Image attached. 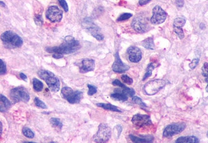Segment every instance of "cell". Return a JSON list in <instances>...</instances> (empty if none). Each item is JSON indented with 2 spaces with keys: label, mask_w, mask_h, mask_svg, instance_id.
Instances as JSON below:
<instances>
[{
  "label": "cell",
  "mask_w": 208,
  "mask_h": 143,
  "mask_svg": "<svg viewBox=\"0 0 208 143\" xmlns=\"http://www.w3.org/2000/svg\"><path fill=\"white\" fill-rule=\"evenodd\" d=\"M80 47H81L80 43L78 40H75V38L71 36H67L60 46L47 47L46 48V51L48 53H58L63 55L76 52L80 49Z\"/></svg>",
  "instance_id": "1"
},
{
  "label": "cell",
  "mask_w": 208,
  "mask_h": 143,
  "mask_svg": "<svg viewBox=\"0 0 208 143\" xmlns=\"http://www.w3.org/2000/svg\"><path fill=\"white\" fill-rule=\"evenodd\" d=\"M1 39L3 44L7 48L15 49L21 47L23 40L21 37L12 31H7L1 35Z\"/></svg>",
  "instance_id": "2"
},
{
  "label": "cell",
  "mask_w": 208,
  "mask_h": 143,
  "mask_svg": "<svg viewBox=\"0 0 208 143\" xmlns=\"http://www.w3.org/2000/svg\"><path fill=\"white\" fill-rule=\"evenodd\" d=\"M38 75L40 78L46 81L51 91L53 92H57L59 91L60 82L53 72L46 70H41L38 72Z\"/></svg>",
  "instance_id": "3"
},
{
  "label": "cell",
  "mask_w": 208,
  "mask_h": 143,
  "mask_svg": "<svg viewBox=\"0 0 208 143\" xmlns=\"http://www.w3.org/2000/svg\"><path fill=\"white\" fill-rule=\"evenodd\" d=\"M166 84L165 81L162 79H154L147 82L143 86V91L147 95H154L162 90Z\"/></svg>",
  "instance_id": "4"
},
{
  "label": "cell",
  "mask_w": 208,
  "mask_h": 143,
  "mask_svg": "<svg viewBox=\"0 0 208 143\" xmlns=\"http://www.w3.org/2000/svg\"><path fill=\"white\" fill-rule=\"evenodd\" d=\"M61 93L63 98L70 104H78L83 98V93L79 91H74L69 87H63L61 90Z\"/></svg>",
  "instance_id": "5"
},
{
  "label": "cell",
  "mask_w": 208,
  "mask_h": 143,
  "mask_svg": "<svg viewBox=\"0 0 208 143\" xmlns=\"http://www.w3.org/2000/svg\"><path fill=\"white\" fill-rule=\"evenodd\" d=\"M111 136V131L108 125L101 124L99 125L98 131L92 137L95 142H106L109 141Z\"/></svg>",
  "instance_id": "6"
},
{
  "label": "cell",
  "mask_w": 208,
  "mask_h": 143,
  "mask_svg": "<svg viewBox=\"0 0 208 143\" xmlns=\"http://www.w3.org/2000/svg\"><path fill=\"white\" fill-rule=\"evenodd\" d=\"M10 97L12 100L15 102H28L30 100L28 91L23 86L16 87L10 91Z\"/></svg>",
  "instance_id": "7"
},
{
  "label": "cell",
  "mask_w": 208,
  "mask_h": 143,
  "mask_svg": "<svg viewBox=\"0 0 208 143\" xmlns=\"http://www.w3.org/2000/svg\"><path fill=\"white\" fill-rule=\"evenodd\" d=\"M186 124L185 123H175L165 127L163 130V137H171L175 135L179 134L185 129Z\"/></svg>",
  "instance_id": "8"
},
{
  "label": "cell",
  "mask_w": 208,
  "mask_h": 143,
  "mask_svg": "<svg viewBox=\"0 0 208 143\" xmlns=\"http://www.w3.org/2000/svg\"><path fill=\"white\" fill-rule=\"evenodd\" d=\"M131 26L138 33H145L150 29L147 18L143 16L136 17L132 21Z\"/></svg>",
  "instance_id": "9"
},
{
  "label": "cell",
  "mask_w": 208,
  "mask_h": 143,
  "mask_svg": "<svg viewBox=\"0 0 208 143\" xmlns=\"http://www.w3.org/2000/svg\"><path fill=\"white\" fill-rule=\"evenodd\" d=\"M167 14L162 8L156 5L153 10V15L151 18V23L153 25H158L165 22Z\"/></svg>",
  "instance_id": "10"
},
{
  "label": "cell",
  "mask_w": 208,
  "mask_h": 143,
  "mask_svg": "<svg viewBox=\"0 0 208 143\" xmlns=\"http://www.w3.org/2000/svg\"><path fill=\"white\" fill-rule=\"evenodd\" d=\"M132 123L136 128L140 129L144 126L152 125V121L150 116L147 114H137L134 115L131 120Z\"/></svg>",
  "instance_id": "11"
},
{
  "label": "cell",
  "mask_w": 208,
  "mask_h": 143,
  "mask_svg": "<svg viewBox=\"0 0 208 143\" xmlns=\"http://www.w3.org/2000/svg\"><path fill=\"white\" fill-rule=\"evenodd\" d=\"M46 16L51 22H60L62 19L63 12L57 6H51L46 11Z\"/></svg>",
  "instance_id": "12"
},
{
  "label": "cell",
  "mask_w": 208,
  "mask_h": 143,
  "mask_svg": "<svg viewBox=\"0 0 208 143\" xmlns=\"http://www.w3.org/2000/svg\"><path fill=\"white\" fill-rule=\"evenodd\" d=\"M85 25H83L84 26H85L86 30L93 36L94 38L97 40L99 41H101L104 39V36L101 33L99 27L96 26L94 22L91 21H87V19H85L84 21Z\"/></svg>",
  "instance_id": "13"
},
{
  "label": "cell",
  "mask_w": 208,
  "mask_h": 143,
  "mask_svg": "<svg viewBox=\"0 0 208 143\" xmlns=\"http://www.w3.org/2000/svg\"><path fill=\"white\" fill-rule=\"evenodd\" d=\"M129 61L132 63H138L142 59V53L140 49L136 46H131L127 50Z\"/></svg>",
  "instance_id": "14"
},
{
  "label": "cell",
  "mask_w": 208,
  "mask_h": 143,
  "mask_svg": "<svg viewBox=\"0 0 208 143\" xmlns=\"http://www.w3.org/2000/svg\"><path fill=\"white\" fill-rule=\"evenodd\" d=\"M112 69L116 73H124L129 69V66L122 61L118 52L115 54V60L112 66Z\"/></svg>",
  "instance_id": "15"
},
{
  "label": "cell",
  "mask_w": 208,
  "mask_h": 143,
  "mask_svg": "<svg viewBox=\"0 0 208 143\" xmlns=\"http://www.w3.org/2000/svg\"><path fill=\"white\" fill-rule=\"evenodd\" d=\"M82 65L80 68V72L82 73L93 71L95 69V61L92 59L86 58L82 60Z\"/></svg>",
  "instance_id": "16"
},
{
  "label": "cell",
  "mask_w": 208,
  "mask_h": 143,
  "mask_svg": "<svg viewBox=\"0 0 208 143\" xmlns=\"http://www.w3.org/2000/svg\"><path fill=\"white\" fill-rule=\"evenodd\" d=\"M110 97L115 100L121 102H125L128 98V95L122 90V88L115 90L114 93L111 94Z\"/></svg>",
  "instance_id": "17"
},
{
  "label": "cell",
  "mask_w": 208,
  "mask_h": 143,
  "mask_svg": "<svg viewBox=\"0 0 208 143\" xmlns=\"http://www.w3.org/2000/svg\"><path fill=\"white\" fill-rule=\"evenodd\" d=\"M130 139L135 143L138 142H151L154 140V137L151 136H140V137H137L133 135H129Z\"/></svg>",
  "instance_id": "18"
},
{
  "label": "cell",
  "mask_w": 208,
  "mask_h": 143,
  "mask_svg": "<svg viewBox=\"0 0 208 143\" xmlns=\"http://www.w3.org/2000/svg\"><path fill=\"white\" fill-rule=\"evenodd\" d=\"M0 99H1V104H0V110L1 113L6 112L11 107V103L8 100V98L3 95H0Z\"/></svg>",
  "instance_id": "19"
},
{
  "label": "cell",
  "mask_w": 208,
  "mask_h": 143,
  "mask_svg": "<svg viewBox=\"0 0 208 143\" xmlns=\"http://www.w3.org/2000/svg\"><path fill=\"white\" fill-rule=\"evenodd\" d=\"M97 106L101 107V108L106 109V110H111L113 111V112H117V113H122V110L120 109L119 107H117V106L112 105L111 104H104V103H99V104H96Z\"/></svg>",
  "instance_id": "20"
},
{
  "label": "cell",
  "mask_w": 208,
  "mask_h": 143,
  "mask_svg": "<svg viewBox=\"0 0 208 143\" xmlns=\"http://www.w3.org/2000/svg\"><path fill=\"white\" fill-rule=\"evenodd\" d=\"M199 140L197 137L195 136H185V137H180L175 142H191V143H197L199 142Z\"/></svg>",
  "instance_id": "21"
},
{
  "label": "cell",
  "mask_w": 208,
  "mask_h": 143,
  "mask_svg": "<svg viewBox=\"0 0 208 143\" xmlns=\"http://www.w3.org/2000/svg\"><path fill=\"white\" fill-rule=\"evenodd\" d=\"M142 44L147 49L154 50L155 48L153 37H149L145 39L143 41H142Z\"/></svg>",
  "instance_id": "22"
},
{
  "label": "cell",
  "mask_w": 208,
  "mask_h": 143,
  "mask_svg": "<svg viewBox=\"0 0 208 143\" xmlns=\"http://www.w3.org/2000/svg\"><path fill=\"white\" fill-rule=\"evenodd\" d=\"M50 122L51 125H53V127L55 129H58V130H61L62 129V123L60 120V119L57 118H52L50 119Z\"/></svg>",
  "instance_id": "23"
},
{
  "label": "cell",
  "mask_w": 208,
  "mask_h": 143,
  "mask_svg": "<svg viewBox=\"0 0 208 143\" xmlns=\"http://www.w3.org/2000/svg\"><path fill=\"white\" fill-rule=\"evenodd\" d=\"M33 86L35 91L39 92V91H41L42 90L44 85L41 81H39L37 79L34 78L33 79Z\"/></svg>",
  "instance_id": "24"
},
{
  "label": "cell",
  "mask_w": 208,
  "mask_h": 143,
  "mask_svg": "<svg viewBox=\"0 0 208 143\" xmlns=\"http://www.w3.org/2000/svg\"><path fill=\"white\" fill-rule=\"evenodd\" d=\"M154 68H155V66H154L153 63H150V64L148 65L147 68V69H146L145 74V75H144V77H143V79H142L143 81L146 80V79H147L148 77H149L150 76H151L152 72L153 71V70L154 69Z\"/></svg>",
  "instance_id": "25"
},
{
  "label": "cell",
  "mask_w": 208,
  "mask_h": 143,
  "mask_svg": "<svg viewBox=\"0 0 208 143\" xmlns=\"http://www.w3.org/2000/svg\"><path fill=\"white\" fill-rule=\"evenodd\" d=\"M132 101H133L135 104L139 105L141 107V108H142V109H145L147 107V105L143 102V100L139 97L133 96V97H132Z\"/></svg>",
  "instance_id": "26"
},
{
  "label": "cell",
  "mask_w": 208,
  "mask_h": 143,
  "mask_svg": "<svg viewBox=\"0 0 208 143\" xmlns=\"http://www.w3.org/2000/svg\"><path fill=\"white\" fill-rule=\"evenodd\" d=\"M22 132H23V134L24 136H26L28 138L33 139L35 136V134H34L33 131H32L30 129L28 128V127H26V126L23 127Z\"/></svg>",
  "instance_id": "27"
},
{
  "label": "cell",
  "mask_w": 208,
  "mask_h": 143,
  "mask_svg": "<svg viewBox=\"0 0 208 143\" xmlns=\"http://www.w3.org/2000/svg\"><path fill=\"white\" fill-rule=\"evenodd\" d=\"M186 23V20L182 17H177L175 19L174 21L173 26L174 27H182Z\"/></svg>",
  "instance_id": "28"
},
{
  "label": "cell",
  "mask_w": 208,
  "mask_h": 143,
  "mask_svg": "<svg viewBox=\"0 0 208 143\" xmlns=\"http://www.w3.org/2000/svg\"><path fill=\"white\" fill-rule=\"evenodd\" d=\"M34 102L35 105H37L38 107H40V108L42 109H47V107L46 105V104L44 102H43L41 100H40V99L37 97H35L34 98Z\"/></svg>",
  "instance_id": "29"
},
{
  "label": "cell",
  "mask_w": 208,
  "mask_h": 143,
  "mask_svg": "<svg viewBox=\"0 0 208 143\" xmlns=\"http://www.w3.org/2000/svg\"><path fill=\"white\" fill-rule=\"evenodd\" d=\"M132 16H133V15L130 13H124L122 15H120L119 17V18L117 19V21L120 22V21H126V20L129 19V18H131Z\"/></svg>",
  "instance_id": "30"
},
{
  "label": "cell",
  "mask_w": 208,
  "mask_h": 143,
  "mask_svg": "<svg viewBox=\"0 0 208 143\" xmlns=\"http://www.w3.org/2000/svg\"><path fill=\"white\" fill-rule=\"evenodd\" d=\"M174 32L178 35V37H179L180 39H183L185 37V34H184L183 30L182 29V27H174Z\"/></svg>",
  "instance_id": "31"
},
{
  "label": "cell",
  "mask_w": 208,
  "mask_h": 143,
  "mask_svg": "<svg viewBox=\"0 0 208 143\" xmlns=\"http://www.w3.org/2000/svg\"><path fill=\"white\" fill-rule=\"evenodd\" d=\"M121 79H122V82L126 83V84H127L128 85H131V84H133V79H131L127 75H122L121 76Z\"/></svg>",
  "instance_id": "32"
},
{
  "label": "cell",
  "mask_w": 208,
  "mask_h": 143,
  "mask_svg": "<svg viewBox=\"0 0 208 143\" xmlns=\"http://www.w3.org/2000/svg\"><path fill=\"white\" fill-rule=\"evenodd\" d=\"M88 88H89V91H88V95L92 96V95H94L95 93H97V87H95L93 85L91 84H88Z\"/></svg>",
  "instance_id": "33"
},
{
  "label": "cell",
  "mask_w": 208,
  "mask_h": 143,
  "mask_svg": "<svg viewBox=\"0 0 208 143\" xmlns=\"http://www.w3.org/2000/svg\"><path fill=\"white\" fill-rule=\"evenodd\" d=\"M34 21L37 26H42L43 24V19L41 15H35L34 17Z\"/></svg>",
  "instance_id": "34"
},
{
  "label": "cell",
  "mask_w": 208,
  "mask_h": 143,
  "mask_svg": "<svg viewBox=\"0 0 208 143\" xmlns=\"http://www.w3.org/2000/svg\"><path fill=\"white\" fill-rule=\"evenodd\" d=\"M202 74L203 75V76H204L206 77H208V63H205L204 64L202 69Z\"/></svg>",
  "instance_id": "35"
},
{
  "label": "cell",
  "mask_w": 208,
  "mask_h": 143,
  "mask_svg": "<svg viewBox=\"0 0 208 143\" xmlns=\"http://www.w3.org/2000/svg\"><path fill=\"white\" fill-rule=\"evenodd\" d=\"M1 66H0V74L1 75H5L7 73V67L2 59H1Z\"/></svg>",
  "instance_id": "36"
},
{
  "label": "cell",
  "mask_w": 208,
  "mask_h": 143,
  "mask_svg": "<svg viewBox=\"0 0 208 143\" xmlns=\"http://www.w3.org/2000/svg\"><path fill=\"white\" fill-rule=\"evenodd\" d=\"M199 62V59L196 58L192 60V61L189 64V66L191 69H194L196 66H197Z\"/></svg>",
  "instance_id": "37"
},
{
  "label": "cell",
  "mask_w": 208,
  "mask_h": 143,
  "mask_svg": "<svg viewBox=\"0 0 208 143\" xmlns=\"http://www.w3.org/2000/svg\"><path fill=\"white\" fill-rule=\"evenodd\" d=\"M58 1L59 3L60 4V5L63 8V10L65 12H68V10H69V7H68V5L65 0H58Z\"/></svg>",
  "instance_id": "38"
},
{
  "label": "cell",
  "mask_w": 208,
  "mask_h": 143,
  "mask_svg": "<svg viewBox=\"0 0 208 143\" xmlns=\"http://www.w3.org/2000/svg\"><path fill=\"white\" fill-rule=\"evenodd\" d=\"M112 84H113V85H114L115 86L120 87V88H124V87L126 86L124 84H122V83L121 81H120L119 80H118V79H116V80L113 81V82H112Z\"/></svg>",
  "instance_id": "39"
},
{
  "label": "cell",
  "mask_w": 208,
  "mask_h": 143,
  "mask_svg": "<svg viewBox=\"0 0 208 143\" xmlns=\"http://www.w3.org/2000/svg\"><path fill=\"white\" fill-rule=\"evenodd\" d=\"M151 1V0H139V5L141 6L145 5L146 4L149 3Z\"/></svg>",
  "instance_id": "40"
},
{
  "label": "cell",
  "mask_w": 208,
  "mask_h": 143,
  "mask_svg": "<svg viewBox=\"0 0 208 143\" xmlns=\"http://www.w3.org/2000/svg\"><path fill=\"white\" fill-rule=\"evenodd\" d=\"M115 129L117 130V132H118V137H119L120 135H121V133L122 130V127L121 125H117L115 126Z\"/></svg>",
  "instance_id": "41"
},
{
  "label": "cell",
  "mask_w": 208,
  "mask_h": 143,
  "mask_svg": "<svg viewBox=\"0 0 208 143\" xmlns=\"http://www.w3.org/2000/svg\"><path fill=\"white\" fill-rule=\"evenodd\" d=\"M53 57L54 58H56V59L62 58L63 57V54H58V53H55V54L53 55Z\"/></svg>",
  "instance_id": "42"
},
{
  "label": "cell",
  "mask_w": 208,
  "mask_h": 143,
  "mask_svg": "<svg viewBox=\"0 0 208 143\" xmlns=\"http://www.w3.org/2000/svg\"><path fill=\"white\" fill-rule=\"evenodd\" d=\"M176 4L178 6H183L184 5V0H177Z\"/></svg>",
  "instance_id": "43"
},
{
  "label": "cell",
  "mask_w": 208,
  "mask_h": 143,
  "mask_svg": "<svg viewBox=\"0 0 208 143\" xmlns=\"http://www.w3.org/2000/svg\"><path fill=\"white\" fill-rule=\"evenodd\" d=\"M20 77H21V78L23 79V80H24L26 82L27 81V76L25 74H24L23 73H21L20 74Z\"/></svg>",
  "instance_id": "44"
},
{
  "label": "cell",
  "mask_w": 208,
  "mask_h": 143,
  "mask_svg": "<svg viewBox=\"0 0 208 143\" xmlns=\"http://www.w3.org/2000/svg\"><path fill=\"white\" fill-rule=\"evenodd\" d=\"M206 82L208 83V77H206ZM206 90L207 92H208V84H207V87H206Z\"/></svg>",
  "instance_id": "45"
},
{
  "label": "cell",
  "mask_w": 208,
  "mask_h": 143,
  "mask_svg": "<svg viewBox=\"0 0 208 143\" xmlns=\"http://www.w3.org/2000/svg\"><path fill=\"white\" fill-rule=\"evenodd\" d=\"M2 133H3V124L1 121V135L2 134Z\"/></svg>",
  "instance_id": "46"
},
{
  "label": "cell",
  "mask_w": 208,
  "mask_h": 143,
  "mask_svg": "<svg viewBox=\"0 0 208 143\" xmlns=\"http://www.w3.org/2000/svg\"><path fill=\"white\" fill-rule=\"evenodd\" d=\"M0 3H1V6H4V7H5V6H6L5 4L4 3H3L2 1H1V2H0Z\"/></svg>",
  "instance_id": "47"
},
{
  "label": "cell",
  "mask_w": 208,
  "mask_h": 143,
  "mask_svg": "<svg viewBox=\"0 0 208 143\" xmlns=\"http://www.w3.org/2000/svg\"><path fill=\"white\" fill-rule=\"evenodd\" d=\"M207 137H208V132L207 133Z\"/></svg>",
  "instance_id": "48"
}]
</instances>
